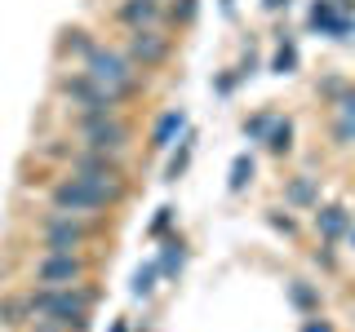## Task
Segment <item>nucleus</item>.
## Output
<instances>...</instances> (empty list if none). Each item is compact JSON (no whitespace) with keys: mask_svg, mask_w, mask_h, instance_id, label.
<instances>
[{"mask_svg":"<svg viewBox=\"0 0 355 332\" xmlns=\"http://www.w3.org/2000/svg\"><path fill=\"white\" fill-rule=\"evenodd\" d=\"M0 324H5V328H22V324H31V306H27V297H5V302H0Z\"/></svg>","mask_w":355,"mask_h":332,"instance_id":"9","label":"nucleus"},{"mask_svg":"<svg viewBox=\"0 0 355 332\" xmlns=\"http://www.w3.org/2000/svg\"><path fill=\"white\" fill-rule=\"evenodd\" d=\"M288 204H320V195H315V182H311V177H297L293 186H288Z\"/></svg>","mask_w":355,"mask_h":332,"instance_id":"11","label":"nucleus"},{"mask_svg":"<svg viewBox=\"0 0 355 332\" xmlns=\"http://www.w3.org/2000/svg\"><path fill=\"white\" fill-rule=\"evenodd\" d=\"M288 138H293V129H288V120H284V124H275L271 133H266V147L280 155V151H288Z\"/></svg>","mask_w":355,"mask_h":332,"instance_id":"12","label":"nucleus"},{"mask_svg":"<svg viewBox=\"0 0 355 332\" xmlns=\"http://www.w3.org/2000/svg\"><path fill=\"white\" fill-rule=\"evenodd\" d=\"M49 204L58 208V213H71V217H103L107 213V204L89 191L80 177H62V182L49 191Z\"/></svg>","mask_w":355,"mask_h":332,"instance_id":"4","label":"nucleus"},{"mask_svg":"<svg viewBox=\"0 0 355 332\" xmlns=\"http://www.w3.org/2000/svg\"><path fill=\"white\" fill-rule=\"evenodd\" d=\"M89 275V261L80 252H44L36 261V284L44 288H67V284H80Z\"/></svg>","mask_w":355,"mask_h":332,"instance_id":"5","label":"nucleus"},{"mask_svg":"<svg viewBox=\"0 0 355 332\" xmlns=\"http://www.w3.org/2000/svg\"><path fill=\"white\" fill-rule=\"evenodd\" d=\"M76 133H80L85 151H103V155L125 151L129 138H133V129H129L120 116H89V120H76Z\"/></svg>","mask_w":355,"mask_h":332,"instance_id":"2","label":"nucleus"},{"mask_svg":"<svg viewBox=\"0 0 355 332\" xmlns=\"http://www.w3.org/2000/svg\"><path fill=\"white\" fill-rule=\"evenodd\" d=\"M338 107H342V116H351V120H355V89H351V93H342V102H338Z\"/></svg>","mask_w":355,"mask_h":332,"instance_id":"21","label":"nucleus"},{"mask_svg":"<svg viewBox=\"0 0 355 332\" xmlns=\"http://www.w3.org/2000/svg\"><path fill=\"white\" fill-rule=\"evenodd\" d=\"M85 75L98 89H107L116 102H129V98L138 93V66L120 49H107V44H89L85 49Z\"/></svg>","mask_w":355,"mask_h":332,"instance_id":"1","label":"nucleus"},{"mask_svg":"<svg viewBox=\"0 0 355 332\" xmlns=\"http://www.w3.org/2000/svg\"><path fill=\"white\" fill-rule=\"evenodd\" d=\"M351 243H355V226H351Z\"/></svg>","mask_w":355,"mask_h":332,"instance_id":"25","label":"nucleus"},{"mask_svg":"<svg viewBox=\"0 0 355 332\" xmlns=\"http://www.w3.org/2000/svg\"><path fill=\"white\" fill-rule=\"evenodd\" d=\"M200 9V0H182V5H173V22H191Z\"/></svg>","mask_w":355,"mask_h":332,"instance_id":"18","label":"nucleus"},{"mask_svg":"<svg viewBox=\"0 0 355 332\" xmlns=\"http://www.w3.org/2000/svg\"><path fill=\"white\" fill-rule=\"evenodd\" d=\"M266 5H271V9H280V5H288V0H266Z\"/></svg>","mask_w":355,"mask_h":332,"instance_id":"24","label":"nucleus"},{"mask_svg":"<svg viewBox=\"0 0 355 332\" xmlns=\"http://www.w3.org/2000/svg\"><path fill=\"white\" fill-rule=\"evenodd\" d=\"M266 129H271V116H258V120H249V124H244V133H253V138H262Z\"/></svg>","mask_w":355,"mask_h":332,"instance_id":"19","label":"nucleus"},{"mask_svg":"<svg viewBox=\"0 0 355 332\" xmlns=\"http://www.w3.org/2000/svg\"><path fill=\"white\" fill-rule=\"evenodd\" d=\"M333 138H338V147H351V142H355V120L342 116L338 124H333Z\"/></svg>","mask_w":355,"mask_h":332,"instance_id":"14","label":"nucleus"},{"mask_svg":"<svg viewBox=\"0 0 355 332\" xmlns=\"http://www.w3.org/2000/svg\"><path fill=\"white\" fill-rule=\"evenodd\" d=\"M288 297H293V306H297V310H315V306H320V297L311 293L306 284H293V288H288Z\"/></svg>","mask_w":355,"mask_h":332,"instance_id":"13","label":"nucleus"},{"mask_svg":"<svg viewBox=\"0 0 355 332\" xmlns=\"http://www.w3.org/2000/svg\"><path fill=\"white\" fill-rule=\"evenodd\" d=\"M302 332H333V324H329V319H311Z\"/></svg>","mask_w":355,"mask_h":332,"instance_id":"22","label":"nucleus"},{"mask_svg":"<svg viewBox=\"0 0 355 332\" xmlns=\"http://www.w3.org/2000/svg\"><path fill=\"white\" fill-rule=\"evenodd\" d=\"M249 177H253V164L240 155V160H236V169H231V191H240V186L249 182Z\"/></svg>","mask_w":355,"mask_h":332,"instance_id":"15","label":"nucleus"},{"mask_svg":"<svg viewBox=\"0 0 355 332\" xmlns=\"http://www.w3.org/2000/svg\"><path fill=\"white\" fill-rule=\"evenodd\" d=\"M182 270V243H169V252H164V275H178Z\"/></svg>","mask_w":355,"mask_h":332,"instance_id":"16","label":"nucleus"},{"mask_svg":"<svg viewBox=\"0 0 355 332\" xmlns=\"http://www.w3.org/2000/svg\"><path fill=\"white\" fill-rule=\"evenodd\" d=\"M151 279H155V266H147V270H138V279H133V293H138V297H147L151 288H155Z\"/></svg>","mask_w":355,"mask_h":332,"instance_id":"17","label":"nucleus"},{"mask_svg":"<svg viewBox=\"0 0 355 332\" xmlns=\"http://www.w3.org/2000/svg\"><path fill=\"white\" fill-rule=\"evenodd\" d=\"M187 155H191V147H182V151H178V155H173V164H169V177H178V173H182V169H187Z\"/></svg>","mask_w":355,"mask_h":332,"instance_id":"20","label":"nucleus"},{"mask_svg":"<svg viewBox=\"0 0 355 332\" xmlns=\"http://www.w3.org/2000/svg\"><path fill=\"white\" fill-rule=\"evenodd\" d=\"M169 49H173L169 36H160L155 27H138V31L129 36V53H125V58H129L133 66H160L164 58H169Z\"/></svg>","mask_w":355,"mask_h":332,"instance_id":"6","label":"nucleus"},{"mask_svg":"<svg viewBox=\"0 0 355 332\" xmlns=\"http://www.w3.org/2000/svg\"><path fill=\"white\" fill-rule=\"evenodd\" d=\"M275 66H280V71H284V66H293V49H280V58H275Z\"/></svg>","mask_w":355,"mask_h":332,"instance_id":"23","label":"nucleus"},{"mask_svg":"<svg viewBox=\"0 0 355 332\" xmlns=\"http://www.w3.org/2000/svg\"><path fill=\"white\" fill-rule=\"evenodd\" d=\"M347 226H351V217H347V208H338V204H329V208H320V213H315V230L324 239H338Z\"/></svg>","mask_w":355,"mask_h":332,"instance_id":"8","label":"nucleus"},{"mask_svg":"<svg viewBox=\"0 0 355 332\" xmlns=\"http://www.w3.org/2000/svg\"><path fill=\"white\" fill-rule=\"evenodd\" d=\"M116 18L125 22L129 31H138V27H155V22L164 18V9H160V0H120Z\"/></svg>","mask_w":355,"mask_h":332,"instance_id":"7","label":"nucleus"},{"mask_svg":"<svg viewBox=\"0 0 355 332\" xmlns=\"http://www.w3.org/2000/svg\"><path fill=\"white\" fill-rule=\"evenodd\" d=\"M40 239H44V252H80L89 239H94V226H85L80 217L71 213H58L53 208L40 226Z\"/></svg>","mask_w":355,"mask_h":332,"instance_id":"3","label":"nucleus"},{"mask_svg":"<svg viewBox=\"0 0 355 332\" xmlns=\"http://www.w3.org/2000/svg\"><path fill=\"white\" fill-rule=\"evenodd\" d=\"M182 124H187V116H182V111H169V116H160V124H155V133H151V147H155V151H160V147H169V142H173V133L182 129Z\"/></svg>","mask_w":355,"mask_h":332,"instance_id":"10","label":"nucleus"}]
</instances>
